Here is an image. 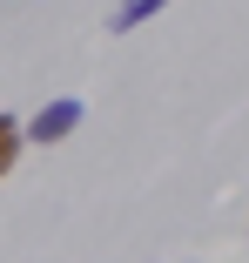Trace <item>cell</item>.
<instances>
[{"instance_id":"cell-2","label":"cell","mask_w":249,"mask_h":263,"mask_svg":"<svg viewBox=\"0 0 249 263\" xmlns=\"http://www.w3.org/2000/svg\"><path fill=\"white\" fill-rule=\"evenodd\" d=\"M162 7H169V0H121V7L108 14V34H135L141 21H155Z\"/></svg>"},{"instance_id":"cell-3","label":"cell","mask_w":249,"mask_h":263,"mask_svg":"<svg viewBox=\"0 0 249 263\" xmlns=\"http://www.w3.org/2000/svg\"><path fill=\"white\" fill-rule=\"evenodd\" d=\"M20 148H27V135H20V122H14V115H0V182L14 176V162H20Z\"/></svg>"},{"instance_id":"cell-1","label":"cell","mask_w":249,"mask_h":263,"mask_svg":"<svg viewBox=\"0 0 249 263\" xmlns=\"http://www.w3.org/2000/svg\"><path fill=\"white\" fill-rule=\"evenodd\" d=\"M81 122H88V101H81V95H61V101H47L34 122H20V135L40 142V148H54V142H68Z\"/></svg>"}]
</instances>
